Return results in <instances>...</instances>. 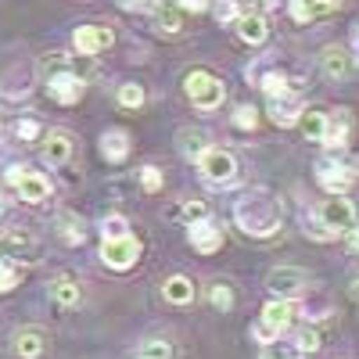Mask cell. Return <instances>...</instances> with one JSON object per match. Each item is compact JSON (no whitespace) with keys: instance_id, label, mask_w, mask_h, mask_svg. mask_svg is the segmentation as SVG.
<instances>
[{"instance_id":"8992f818","label":"cell","mask_w":359,"mask_h":359,"mask_svg":"<svg viewBox=\"0 0 359 359\" xmlns=\"http://www.w3.org/2000/svg\"><path fill=\"white\" fill-rule=\"evenodd\" d=\"M140 259V241L137 237H104V245H101V262L108 269H130L137 266Z\"/></svg>"},{"instance_id":"484cf974","label":"cell","mask_w":359,"mask_h":359,"mask_svg":"<svg viewBox=\"0 0 359 359\" xmlns=\"http://www.w3.org/2000/svg\"><path fill=\"white\" fill-rule=\"evenodd\" d=\"M22 280V266L15 259H4L0 255V291H15Z\"/></svg>"},{"instance_id":"4fadbf2b","label":"cell","mask_w":359,"mask_h":359,"mask_svg":"<svg viewBox=\"0 0 359 359\" xmlns=\"http://www.w3.org/2000/svg\"><path fill=\"white\" fill-rule=\"evenodd\" d=\"M316 172H320V184H323L327 191H334V194H345V191L352 187V180H355V172H352L345 162H338V158H323V162L316 165Z\"/></svg>"},{"instance_id":"d6a6232c","label":"cell","mask_w":359,"mask_h":359,"mask_svg":"<svg viewBox=\"0 0 359 359\" xmlns=\"http://www.w3.org/2000/svg\"><path fill=\"white\" fill-rule=\"evenodd\" d=\"M137 359H172V345H165V341H147Z\"/></svg>"},{"instance_id":"83f0119b","label":"cell","mask_w":359,"mask_h":359,"mask_svg":"<svg viewBox=\"0 0 359 359\" xmlns=\"http://www.w3.org/2000/svg\"><path fill=\"white\" fill-rule=\"evenodd\" d=\"M118 104L123 108H140L144 104V86L140 83H123L118 86Z\"/></svg>"},{"instance_id":"ffe728a7","label":"cell","mask_w":359,"mask_h":359,"mask_svg":"<svg viewBox=\"0 0 359 359\" xmlns=\"http://www.w3.org/2000/svg\"><path fill=\"white\" fill-rule=\"evenodd\" d=\"M101 155H104L108 162H123V158L130 155V133L108 130V133L101 137Z\"/></svg>"},{"instance_id":"4316f807","label":"cell","mask_w":359,"mask_h":359,"mask_svg":"<svg viewBox=\"0 0 359 359\" xmlns=\"http://www.w3.org/2000/svg\"><path fill=\"white\" fill-rule=\"evenodd\" d=\"M259 86L266 90V97H277V94H287V90H291V83H287L284 72H266V76L259 79Z\"/></svg>"},{"instance_id":"52a82bcc","label":"cell","mask_w":359,"mask_h":359,"mask_svg":"<svg viewBox=\"0 0 359 359\" xmlns=\"http://www.w3.org/2000/svg\"><path fill=\"white\" fill-rule=\"evenodd\" d=\"M266 287L273 291L277 298H287V302H294V298H302V294H306V287H309V277H306L298 266H277L273 273H269Z\"/></svg>"},{"instance_id":"ab89813d","label":"cell","mask_w":359,"mask_h":359,"mask_svg":"<svg viewBox=\"0 0 359 359\" xmlns=\"http://www.w3.org/2000/svg\"><path fill=\"white\" fill-rule=\"evenodd\" d=\"M205 212H208V208H205V201H187V205H184V212H180V216H184V219H187V226H191V223L205 219Z\"/></svg>"},{"instance_id":"4dcf8cb0","label":"cell","mask_w":359,"mask_h":359,"mask_svg":"<svg viewBox=\"0 0 359 359\" xmlns=\"http://www.w3.org/2000/svg\"><path fill=\"white\" fill-rule=\"evenodd\" d=\"M302 309H306L309 320H323L334 306H331V298H327V294H320V298H306V306H302Z\"/></svg>"},{"instance_id":"ac0fdd59","label":"cell","mask_w":359,"mask_h":359,"mask_svg":"<svg viewBox=\"0 0 359 359\" xmlns=\"http://www.w3.org/2000/svg\"><path fill=\"white\" fill-rule=\"evenodd\" d=\"M320 62H323V72L331 76V79H345L352 72V54L345 47H327Z\"/></svg>"},{"instance_id":"2e32d148","label":"cell","mask_w":359,"mask_h":359,"mask_svg":"<svg viewBox=\"0 0 359 359\" xmlns=\"http://www.w3.org/2000/svg\"><path fill=\"white\" fill-rule=\"evenodd\" d=\"M352 137V123H348V111H334V115H327V130H323V140L327 147H345Z\"/></svg>"},{"instance_id":"60d3db41","label":"cell","mask_w":359,"mask_h":359,"mask_svg":"<svg viewBox=\"0 0 359 359\" xmlns=\"http://www.w3.org/2000/svg\"><path fill=\"white\" fill-rule=\"evenodd\" d=\"M43 69H47V79L57 76V72H65V54L57 50V54H43Z\"/></svg>"},{"instance_id":"d4e9b609","label":"cell","mask_w":359,"mask_h":359,"mask_svg":"<svg viewBox=\"0 0 359 359\" xmlns=\"http://www.w3.org/2000/svg\"><path fill=\"white\" fill-rule=\"evenodd\" d=\"M57 230H62V237H65L69 245H79V241H86V226H83V219H79V216H72V212L57 216Z\"/></svg>"},{"instance_id":"cb8c5ba5","label":"cell","mask_w":359,"mask_h":359,"mask_svg":"<svg viewBox=\"0 0 359 359\" xmlns=\"http://www.w3.org/2000/svg\"><path fill=\"white\" fill-rule=\"evenodd\" d=\"M298 126H302L306 140H323V130H327V115L316 111V108H306L298 115Z\"/></svg>"},{"instance_id":"8fae6325","label":"cell","mask_w":359,"mask_h":359,"mask_svg":"<svg viewBox=\"0 0 359 359\" xmlns=\"http://www.w3.org/2000/svg\"><path fill=\"white\" fill-rule=\"evenodd\" d=\"M83 90H86V83H83L79 76H72L69 69L47 79V94H50V101H57V104H76V101L83 97Z\"/></svg>"},{"instance_id":"3957f363","label":"cell","mask_w":359,"mask_h":359,"mask_svg":"<svg viewBox=\"0 0 359 359\" xmlns=\"http://www.w3.org/2000/svg\"><path fill=\"white\" fill-rule=\"evenodd\" d=\"M291 320H294V306L287 302V298H273V302L262 309L259 323L252 327V334H255L259 345H269V341H277V338L287 331Z\"/></svg>"},{"instance_id":"5b68a950","label":"cell","mask_w":359,"mask_h":359,"mask_svg":"<svg viewBox=\"0 0 359 359\" xmlns=\"http://www.w3.org/2000/svg\"><path fill=\"white\" fill-rule=\"evenodd\" d=\"M198 169H201V176L212 187H230V184L241 180V172H237V158L230 151H219V147H208V151L198 158Z\"/></svg>"},{"instance_id":"e575fe53","label":"cell","mask_w":359,"mask_h":359,"mask_svg":"<svg viewBox=\"0 0 359 359\" xmlns=\"http://www.w3.org/2000/svg\"><path fill=\"white\" fill-rule=\"evenodd\" d=\"M233 123L241 126V130H255L259 126V111L252 104H241V108H237V115H233Z\"/></svg>"},{"instance_id":"6da1fadb","label":"cell","mask_w":359,"mask_h":359,"mask_svg":"<svg viewBox=\"0 0 359 359\" xmlns=\"http://www.w3.org/2000/svg\"><path fill=\"white\" fill-rule=\"evenodd\" d=\"M233 219L248 237H273L284 226V205L273 191L259 187L233 205Z\"/></svg>"},{"instance_id":"836d02e7","label":"cell","mask_w":359,"mask_h":359,"mask_svg":"<svg viewBox=\"0 0 359 359\" xmlns=\"http://www.w3.org/2000/svg\"><path fill=\"white\" fill-rule=\"evenodd\" d=\"M241 18V8H237V0H216V22H237Z\"/></svg>"},{"instance_id":"7a4b0ae2","label":"cell","mask_w":359,"mask_h":359,"mask_svg":"<svg viewBox=\"0 0 359 359\" xmlns=\"http://www.w3.org/2000/svg\"><path fill=\"white\" fill-rule=\"evenodd\" d=\"M355 226V205L341 194H334L331 201L320 205V212H306V233L316 237V241H334L345 230Z\"/></svg>"},{"instance_id":"7dc6e473","label":"cell","mask_w":359,"mask_h":359,"mask_svg":"<svg viewBox=\"0 0 359 359\" xmlns=\"http://www.w3.org/2000/svg\"><path fill=\"white\" fill-rule=\"evenodd\" d=\"M262 8H280V0H262Z\"/></svg>"},{"instance_id":"277c9868","label":"cell","mask_w":359,"mask_h":359,"mask_svg":"<svg viewBox=\"0 0 359 359\" xmlns=\"http://www.w3.org/2000/svg\"><path fill=\"white\" fill-rule=\"evenodd\" d=\"M184 90H187L191 104H194V108H201V111L219 108V104H223V97H226V86H223L212 72H205V69H194V72L184 79Z\"/></svg>"},{"instance_id":"1f68e13d","label":"cell","mask_w":359,"mask_h":359,"mask_svg":"<svg viewBox=\"0 0 359 359\" xmlns=\"http://www.w3.org/2000/svg\"><path fill=\"white\" fill-rule=\"evenodd\" d=\"M101 233H104V237H126V233H130L126 216H104V219H101Z\"/></svg>"},{"instance_id":"7c38bea8","label":"cell","mask_w":359,"mask_h":359,"mask_svg":"<svg viewBox=\"0 0 359 359\" xmlns=\"http://www.w3.org/2000/svg\"><path fill=\"white\" fill-rule=\"evenodd\" d=\"M187 241H191L194 252L212 255V252H219V245H223V230H219L216 223H208V219H198V223L187 226Z\"/></svg>"},{"instance_id":"7bdbcfd3","label":"cell","mask_w":359,"mask_h":359,"mask_svg":"<svg viewBox=\"0 0 359 359\" xmlns=\"http://www.w3.org/2000/svg\"><path fill=\"white\" fill-rule=\"evenodd\" d=\"M18 137L22 140H33V137H40V126L33 123V118H22V123H18Z\"/></svg>"},{"instance_id":"8d00e7d4","label":"cell","mask_w":359,"mask_h":359,"mask_svg":"<svg viewBox=\"0 0 359 359\" xmlns=\"http://www.w3.org/2000/svg\"><path fill=\"white\" fill-rule=\"evenodd\" d=\"M158 29H162L165 36H176V33H180V18H176V11L162 8V11H158Z\"/></svg>"},{"instance_id":"c3c4849f","label":"cell","mask_w":359,"mask_h":359,"mask_svg":"<svg viewBox=\"0 0 359 359\" xmlns=\"http://www.w3.org/2000/svg\"><path fill=\"white\" fill-rule=\"evenodd\" d=\"M352 294H355V298H359V280H355V284H352Z\"/></svg>"},{"instance_id":"f6af8a7d","label":"cell","mask_w":359,"mask_h":359,"mask_svg":"<svg viewBox=\"0 0 359 359\" xmlns=\"http://www.w3.org/2000/svg\"><path fill=\"white\" fill-rule=\"evenodd\" d=\"M345 245H348V252H359V226L345 230Z\"/></svg>"},{"instance_id":"e0dca14e","label":"cell","mask_w":359,"mask_h":359,"mask_svg":"<svg viewBox=\"0 0 359 359\" xmlns=\"http://www.w3.org/2000/svg\"><path fill=\"white\" fill-rule=\"evenodd\" d=\"M72 158V140L65 133H47L43 137V162L47 165H65Z\"/></svg>"},{"instance_id":"603a6c76","label":"cell","mask_w":359,"mask_h":359,"mask_svg":"<svg viewBox=\"0 0 359 359\" xmlns=\"http://www.w3.org/2000/svg\"><path fill=\"white\" fill-rule=\"evenodd\" d=\"M162 294L169 298V302H172V306H187V302H191V298H194V284H191L187 277H180V273H176V277H169V280H165V287H162Z\"/></svg>"},{"instance_id":"ee69618b","label":"cell","mask_w":359,"mask_h":359,"mask_svg":"<svg viewBox=\"0 0 359 359\" xmlns=\"http://www.w3.org/2000/svg\"><path fill=\"white\" fill-rule=\"evenodd\" d=\"M176 4L184 8V11H205V8H208V0H176Z\"/></svg>"},{"instance_id":"30bf717a","label":"cell","mask_w":359,"mask_h":359,"mask_svg":"<svg viewBox=\"0 0 359 359\" xmlns=\"http://www.w3.org/2000/svg\"><path fill=\"white\" fill-rule=\"evenodd\" d=\"M306 108H302V101H298L291 90L287 94H277V97H269V104H266V115L273 118V126H280V130H287V126H298V115H302Z\"/></svg>"},{"instance_id":"f1b7e54d","label":"cell","mask_w":359,"mask_h":359,"mask_svg":"<svg viewBox=\"0 0 359 359\" xmlns=\"http://www.w3.org/2000/svg\"><path fill=\"white\" fill-rule=\"evenodd\" d=\"M205 151H208V140H205V133L187 130V133H184V155H187V158H201Z\"/></svg>"},{"instance_id":"ba28073f","label":"cell","mask_w":359,"mask_h":359,"mask_svg":"<svg viewBox=\"0 0 359 359\" xmlns=\"http://www.w3.org/2000/svg\"><path fill=\"white\" fill-rule=\"evenodd\" d=\"M72 43H76L79 54L94 57V54H101V50H108L115 43V33H111L108 25H79L76 33H72Z\"/></svg>"},{"instance_id":"9c48e42d","label":"cell","mask_w":359,"mask_h":359,"mask_svg":"<svg viewBox=\"0 0 359 359\" xmlns=\"http://www.w3.org/2000/svg\"><path fill=\"white\" fill-rule=\"evenodd\" d=\"M11 184L18 187V194L25 198V201H47V194H50V184H47V176H40V172H33V169H25V165H11Z\"/></svg>"},{"instance_id":"74e56055","label":"cell","mask_w":359,"mask_h":359,"mask_svg":"<svg viewBox=\"0 0 359 359\" xmlns=\"http://www.w3.org/2000/svg\"><path fill=\"white\" fill-rule=\"evenodd\" d=\"M298 355V348H291V345H277V341H269L266 348H262V359H294Z\"/></svg>"},{"instance_id":"7402d4cb","label":"cell","mask_w":359,"mask_h":359,"mask_svg":"<svg viewBox=\"0 0 359 359\" xmlns=\"http://www.w3.org/2000/svg\"><path fill=\"white\" fill-rule=\"evenodd\" d=\"M50 298H54L57 306H79L83 291H79V284H76L72 277H57V280L50 284Z\"/></svg>"},{"instance_id":"f546056e","label":"cell","mask_w":359,"mask_h":359,"mask_svg":"<svg viewBox=\"0 0 359 359\" xmlns=\"http://www.w3.org/2000/svg\"><path fill=\"white\" fill-rule=\"evenodd\" d=\"M140 187H144L147 194H158V191H162V169H158V165H144V169H140Z\"/></svg>"},{"instance_id":"f35d334b","label":"cell","mask_w":359,"mask_h":359,"mask_svg":"<svg viewBox=\"0 0 359 359\" xmlns=\"http://www.w3.org/2000/svg\"><path fill=\"white\" fill-rule=\"evenodd\" d=\"M294 348L306 352V355L320 352V334H316V331H302V334H298V345H294Z\"/></svg>"},{"instance_id":"9a60e30c","label":"cell","mask_w":359,"mask_h":359,"mask_svg":"<svg viewBox=\"0 0 359 359\" xmlns=\"http://www.w3.org/2000/svg\"><path fill=\"white\" fill-rule=\"evenodd\" d=\"M237 36H241L245 43H252V47H259L269 36V25H266V18L259 11H248V15L237 18Z\"/></svg>"},{"instance_id":"bcb514c9","label":"cell","mask_w":359,"mask_h":359,"mask_svg":"<svg viewBox=\"0 0 359 359\" xmlns=\"http://www.w3.org/2000/svg\"><path fill=\"white\" fill-rule=\"evenodd\" d=\"M352 50L359 54V25H355V33H352Z\"/></svg>"},{"instance_id":"b9f144b4","label":"cell","mask_w":359,"mask_h":359,"mask_svg":"<svg viewBox=\"0 0 359 359\" xmlns=\"http://www.w3.org/2000/svg\"><path fill=\"white\" fill-rule=\"evenodd\" d=\"M115 4L118 8H123V11H151V8H158V0H115Z\"/></svg>"},{"instance_id":"d590c367","label":"cell","mask_w":359,"mask_h":359,"mask_svg":"<svg viewBox=\"0 0 359 359\" xmlns=\"http://www.w3.org/2000/svg\"><path fill=\"white\" fill-rule=\"evenodd\" d=\"M208 294H212V306L216 309H230L233 306V291L226 284H212V291H208Z\"/></svg>"},{"instance_id":"d6986e66","label":"cell","mask_w":359,"mask_h":359,"mask_svg":"<svg viewBox=\"0 0 359 359\" xmlns=\"http://www.w3.org/2000/svg\"><path fill=\"white\" fill-rule=\"evenodd\" d=\"M334 11V0H291V18L294 22H313Z\"/></svg>"},{"instance_id":"681fc988","label":"cell","mask_w":359,"mask_h":359,"mask_svg":"<svg viewBox=\"0 0 359 359\" xmlns=\"http://www.w3.org/2000/svg\"><path fill=\"white\" fill-rule=\"evenodd\" d=\"M0 216H4V194H0Z\"/></svg>"},{"instance_id":"5bb4252c","label":"cell","mask_w":359,"mask_h":359,"mask_svg":"<svg viewBox=\"0 0 359 359\" xmlns=\"http://www.w3.org/2000/svg\"><path fill=\"white\" fill-rule=\"evenodd\" d=\"M0 255L15 259V262H36L40 245L33 241V237H25V233H8L4 241H0Z\"/></svg>"},{"instance_id":"44dd1931","label":"cell","mask_w":359,"mask_h":359,"mask_svg":"<svg viewBox=\"0 0 359 359\" xmlns=\"http://www.w3.org/2000/svg\"><path fill=\"white\" fill-rule=\"evenodd\" d=\"M43 345H47V338H43V331H36V327H25V331L15 334V352L22 359H36L43 352Z\"/></svg>"}]
</instances>
